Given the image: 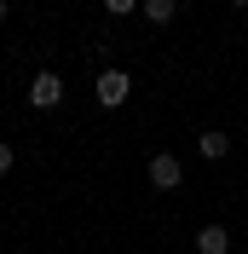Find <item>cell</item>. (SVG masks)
I'll return each instance as SVG.
<instances>
[{
  "label": "cell",
  "mask_w": 248,
  "mask_h": 254,
  "mask_svg": "<svg viewBox=\"0 0 248 254\" xmlns=\"http://www.w3.org/2000/svg\"><path fill=\"white\" fill-rule=\"evenodd\" d=\"M127 93H133V75H127V69H104V75H98V104H104V110H122Z\"/></svg>",
  "instance_id": "6da1fadb"
},
{
  "label": "cell",
  "mask_w": 248,
  "mask_h": 254,
  "mask_svg": "<svg viewBox=\"0 0 248 254\" xmlns=\"http://www.w3.org/2000/svg\"><path fill=\"white\" fill-rule=\"evenodd\" d=\"M29 104H35V110H58V104H63V81L52 75V69H41V75L29 81Z\"/></svg>",
  "instance_id": "7a4b0ae2"
},
{
  "label": "cell",
  "mask_w": 248,
  "mask_h": 254,
  "mask_svg": "<svg viewBox=\"0 0 248 254\" xmlns=\"http://www.w3.org/2000/svg\"><path fill=\"white\" fill-rule=\"evenodd\" d=\"M150 185H156V190H179V185H185V168H179V156L156 150V156H150Z\"/></svg>",
  "instance_id": "3957f363"
},
{
  "label": "cell",
  "mask_w": 248,
  "mask_h": 254,
  "mask_svg": "<svg viewBox=\"0 0 248 254\" xmlns=\"http://www.w3.org/2000/svg\"><path fill=\"white\" fill-rule=\"evenodd\" d=\"M196 249L202 254H231V231H225V225H202V231H196Z\"/></svg>",
  "instance_id": "277c9868"
},
{
  "label": "cell",
  "mask_w": 248,
  "mask_h": 254,
  "mask_svg": "<svg viewBox=\"0 0 248 254\" xmlns=\"http://www.w3.org/2000/svg\"><path fill=\"white\" fill-rule=\"evenodd\" d=\"M202 162H219V156H225V150H231V139H225V133H219V127H208V133H202Z\"/></svg>",
  "instance_id": "5b68a950"
},
{
  "label": "cell",
  "mask_w": 248,
  "mask_h": 254,
  "mask_svg": "<svg viewBox=\"0 0 248 254\" xmlns=\"http://www.w3.org/2000/svg\"><path fill=\"white\" fill-rule=\"evenodd\" d=\"M139 12L150 17V23H173V12H179V0H144Z\"/></svg>",
  "instance_id": "8992f818"
},
{
  "label": "cell",
  "mask_w": 248,
  "mask_h": 254,
  "mask_svg": "<svg viewBox=\"0 0 248 254\" xmlns=\"http://www.w3.org/2000/svg\"><path fill=\"white\" fill-rule=\"evenodd\" d=\"M139 6H144V0H104L110 17H127V12H139Z\"/></svg>",
  "instance_id": "52a82bcc"
},
{
  "label": "cell",
  "mask_w": 248,
  "mask_h": 254,
  "mask_svg": "<svg viewBox=\"0 0 248 254\" xmlns=\"http://www.w3.org/2000/svg\"><path fill=\"white\" fill-rule=\"evenodd\" d=\"M12 162H17V150H12L6 139H0V174H12Z\"/></svg>",
  "instance_id": "ba28073f"
},
{
  "label": "cell",
  "mask_w": 248,
  "mask_h": 254,
  "mask_svg": "<svg viewBox=\"0 0 248 254\" xmlns=\"http://www.w3.org/2000/svg\"><path fill=\"white\" fill-rule=\"evenodd\" d=\"M6 17H12V0H0V23H6Z\"/></svg>",
  "instance_id": "9c48e42d"
},
{
  "label": "cell",
  "mask_w": 248,
  "mask_h": 254,
  "mask_svg": "<svg viewBox=\"0 0 248 254\" xmlns=\"http://www.w3.org/2000/svg\"><path fill=\"white\" fill-rule=\"evenodd\" d=\"M231 6H248V0H231Z\"/></svg>",
  "instance_id": "30bf717a"
}]
</instances>
